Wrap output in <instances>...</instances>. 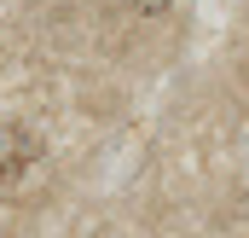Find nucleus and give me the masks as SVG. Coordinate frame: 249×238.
Returning a JSON list of instances; mask_svg holds the SVG:
<instances>
[{"label":"nucleus","mask_w":249,"mask_h":238,"mask_svg":"<svg viewBox=\"0 0 249 238\" xmlns=\"http://www.w3.org/2000/svg\"><path fill=\"white\" fill-rule=\"evenodd\" d=\"M29 163H41V139H35L23 122H0V186L23 180Z\"/></svg>","instance_id":"f257e3e1"},{"label":"nucleus","mask_w":249,"mask_h":238,"mask_svg":"<svg viewBox=\"0 0 249 238\" xmlns=\"http://www.w3.org/2000/svg\"><path fill=\"white\" fill-rule=\"evenodd\" d=\"M168 6H174V0H133V12H145V18H162Z\"/></svg>","instance_id":"f03ea898"}]
</instances>
